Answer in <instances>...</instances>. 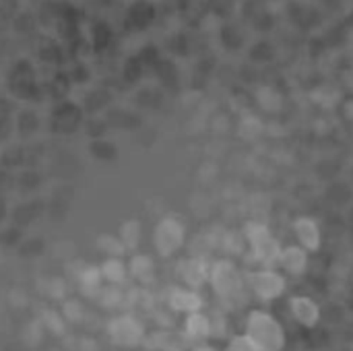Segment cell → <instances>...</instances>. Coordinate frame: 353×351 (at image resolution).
<instances>
[{
	"label": "cell",
	"instance_id": "7c38bea8",
	"mask_svg": "<svg viewBox=\"0 0 353 351\" xmlns=\"http://www.w3.org/2000/svg\"><path fill=\"white\" fill-rule=\"evenodd\" d=\"M279 265L290 273V275H304L308 271V252L302 246H285L279 257Z\"/></svg>",
	"mask_w": 353,
	"mask_h": 351
},
{
	"label": "cell",
	"instance_id": "ac0fdd59",
	"mask_svg": "<svg viewBox=\"0 0 353 351\" xmlns=\"http://www.w3.org/2000/svg\"><path fill=\"white\" fill-rule=\"evenodd\" d=\"M228 351H259L256 345L242 333V335H234L228 343Z\"/></svg>",
	"mask_w": 353,
	"mask_h": 351
},
{
	"label": "cell",
	"instance_id": "e0dca14e",
	"mask_svg": "<svg viewBox=\"0 0 353 351\" xmlns=\"http://www.w3.org/2000/svg\"><path fill=\"white\" fill-rule=\"evenodd\" d=\"M97 246H99L103 252H108L110 259H112V257H114V259H120V257L126 252L122 240H120V238H114V236H101V238L97 240Z\"/></svg>",
	"mask_w": 353,
	"mask_h": 351
},
{
	"label": "cell",
	"instance_id": "277c9868",
	"mask_svg": "<svg viewBox=\"0 0 353 351\" xmlns=\"http://www.w3.org/2000/svg\"><path fill=\"white\" fill-rule=\"evenodd\" d=\"M246 288L263 302L277 300L285 294V277L275 269H254L244 273Z\"/></svg>",
	"mask_w": 353,
	"mask_h": 351
},
{
	"label": "cell",
	"instance_id": "3957f363",
	"mask_svg": "<svg viewBox=\"0 0 353 351\" xmlns=\"http://www.w3.org/2000/svg\"><path fill=\"white\" fill-rule=\"evenodd\" d=\"M244 238L246 244L250 246V254L252 259L263 267V269H273L275 265H279V257L283 246L277 242V238H273L271 230L261 223V221H248L244 225Z\"/></svg>",
	"mask_w": 353,
	"mask_h": 351
},
{
	"label": "cell",
	"instance_id": "5b68a950",
	"mask_svg": "<svg viewBox=\"0 0 353 351\" xmlns=\"http://www.w3.org/2000/svg\"><path fill=\"white\" fill-rule=\"evenodd\" d=\"M184 240H186V230H184V223L172 215L163 217L157 228H155V234H153V242H155V248L161 257H172L176 254L182 246H184Z\"/></svg>",
	"mask_w": 353,
	"mask_h": 351
},
{
	"label": "cell",
	"instance_id": "7a4b0ae2",
	"mask_svg": "<svg viewBox=\"0 0 353 351\" xmlns=\"http://www.w3.org/2000/svg\"><path fill=\"white\" fill-rule=\"evenodd\" d=\"M244 335L256 345L259 351H283V348H285L283 327L267 310H252L246 317Z\"/></svg>",
	"mask_w": 353,
	"mask_h": 351
},
{
	"label": "cell",
	"instance_id": "8fae6325",
	"mask_svg": "<svg viewBox=\"0 0 353 351\" xmlns=\"http://www.w3.org/2000/svg\"><path fill=\"white\" fill-rule=\"evenodd\" d=\"M168 306L174 312H182V314H194L201 312L203 308V298L188 288H172L168 294Z\"/></svg>",
	"mask_w": 353,
	"mask_h": 351
},
{
	"label": "cell",
	"instance_id": "5bb4252c",
	"mask_svg": "<svg viewBox=\"0 0 353 351\" xmlns=\"http://www.w3.org/2000/svg\"><path fill=\"white\" fill-rule=\"evenodd\" d=\"M128 273H130L132 279H137V281L143 283V285L153 283V279H155V265H153V259L147 257V254H137V257H132L130 267H128Z\"/></svg>",
	"mask_w": 353,
	"mask_h": 351
},
{
	"label": "cell",
	"instance_id": "d6986e66",
	"mask_svg": "<svg viewBox=\"0 0 353 351\" xmlns=\"http://www.w3.org/2000/svg\"><path fill=\"white\" fill-rule=\"evenodd\" d=\"M62 312H64V319H68V321H72V323L83 321V306H81L79 300H68V302L64 304Z\"/></svg>",
	"mask_w": 353,
	"mask_h": 351
},
{
	"label": "cell",
	"instance_id": "4fadbf2b",
	"mask_svg": "<svg viewBox=\"0 0 353 351\" xmlns=\"http://www.w3.org/2000/svg\"><path fill=\"white\" fill-rule=\"evenodd\" d=\"M184 333L188 335V339L194 345L196 343H203L205 339L211 337V319L205 317L203 312L188 314L186 317V323H184Z\"/></svg>",
	"mask_w": 353,
	"mask_h": 351
},
{
	"label": "cell",
	"instance_id": "8992f818",
	"mask_svg": "<svg viewBox=\"0 0 353 351\" xmlns=\"http://www.w3.org/2000/svg\"><path fill=\"white\" fill-rule=\"evenodd\" d=\"M143 348L149 351H190L194 348V343L188 339V335L184 331L157 329V331L145 335Z\"/></svg>",
	"mask_w": 353,
	"mask_h": 351
},
{
	"label": "cell",
	"instance_id": "2e32d148",
	"mask_svg": "<svg viewBox=\"0 0 353 351\" xmlns=\"http://www.w3.org/2000/svg\"><path fill=\"white\" fill-rule=\"evenodd\" d=\"M120 240H122V244H124L126 250L137 248V244H139V240H141V223L134 221V219L126 221V223L120 228Z\"/></svg>",
	"mask_w": 353,
	"mask_h": 351
},
{
	"label": "cell",
	"instance_id": "52a82bcc",
	"mask_svg": "<svg viewBox=\"0 0 353 351\" xmlns=\"http://www.w3.org/2000/svg\"><path fill=\"white\" fill-rule=\"evenodd\" d=\"M145 329L143 323L137 321L132 314H122L116 321H112L110 325V337L114 339V343L122 345V348H134V345H143L145 339Z\"/></svg>",
	"mask_w": 353,
	"mask_h": 351
},
{
	"label": "cell",
	"instance_id": "9c48e42d",
	"mask_svg": "<svg viewBox=\"0 0 353 351\" xmlns=\"http://www.w3.org/2000/svg\"><path fill=\"white\" fill-rule=\"evenodd\" d=\"M290 312L302 327H316L321 321V308L310 296H292Z\"/></svg>",
	"mask_w": 353,
	"mask_h": 351
},
{
	"label": "cell",
	"instance_id": "6da1fadb",
	"mask_svg": "<svg viewBox=\"0 0 353 351\" xmlns=\"http://www.w3.org/2000/svg\"><path fill=\"white\" fill-rule=\"evenodd\" d=\"M209 283H211L215 296L230 308L240 306L246 298L244 273L230 259H219V261L211 263Z\"/></svg>",
	"mask_w": 353,
	"mask_h": 351
},
{
	"label": "cell",
	"instance_id": "30bf717a",
	"mask_svg": "<svg viewBox=\"0 0 353 351\" xmlns=\"http://www.w3.org/2000/svg\"><path fill=\"white\" fill-rule=\"evenodd\" d=\"M294 234L306 252H316L321 248V242H323L321 225L312 217H298L294 221Z\"/></svg>",
	"mask_w": 353,
	"mask_h": 351
},
{
	"label": "cell",
	"instance_id": "ffe728a7",
	"mask_svg": "<svg viewBox=\"0 0 353 351\" xmlns=\"http://www.w3.org/2000/svg\"><path fill=\"white\" fill-rule=\"evenodd\" d=\"M190 351H217L215 348H211V345H207V343H196L194 348Z\"/></svg>",
	"mask_w": 353,
	"mask_h": 351
},
{
	"label": "cell",
	"instance_id": "ba28073f",
	"mask_svg": "<svg viewBox=\"0 0 353 351\" xmlns=\"http://www.w3.org/2000/svg\"><path fill=\"white\" fill-rule=\"evenodd\" d=\"M209 271H211V263L203 257H190L184 259L178 265V279L188 288V290H199L201 285H205L209 281Z\"/></svg>",
	"mask_w": 353,
	"mask_h": 351
},
{
	"label": "cell",
	"instance_id": "9a60e30c",
	"mask_svg": "<svg viewBox=\"0 0 353 351\" xmlns=\"http://www.w3.org/2000/svg\"><path fill=\"white\" fill-rule=\"evenodd\" d=\"M101 277L110 283V285H122L128 277V267L120 261V259H105L103 265L99 267Z\"/></svg>",
	"mask_w": 353,
	"mask_h": 351
}]
</instances>
